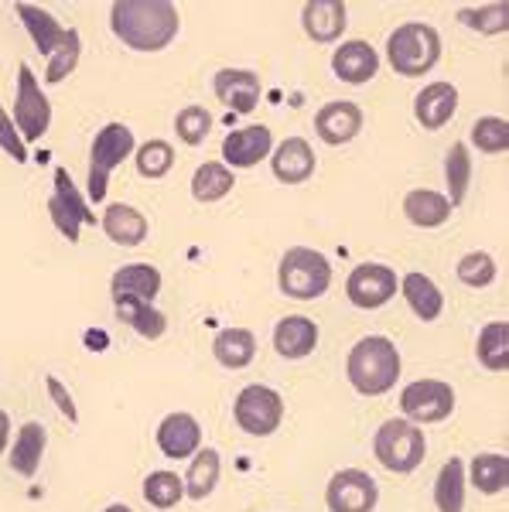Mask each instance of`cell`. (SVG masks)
Here are the masks:
<instances>
[{
	"label": "cell",
	"mask_w": 509,
	"mask_h": 512,
	"mask_svg": "<svg viewBox=\"0 0 509 512\" xmlns=\"http://www.w3.org/2000/svg\"><path fill=\"white\" fill-rule=\"evenodd\" d=\"M469 144L479 154H506L509 151V123L503 117H479L472 123Z\"/></svg>",
	"instance_id": "cell-42"
},
{
	"label": "cell",
	"mask_w": 509,
	"mask_h": 512,
	"mask_svg": "<svg viewBox=\"0 0 509 512\" xmlns=\"http://www.w3.org/2000/svg\"><path fill=\"white\" fill-rule=\"evenodd\" d=\"M441 35L434 24H424V21H407L400 28L390 31L387 38V62L397 76L404 79H424L431 76V69L441 62Z\"/></svg>",
	"instance_id": "cell-3"
},
{
	"label": "cell",
	"mask_w": 509,
	"mask_h": 512,
	"mask_svg": "<svg viewBox=\"0 0 509 512\" xmlns=\"http://www.w3.org/2000/svg\"><path fill=\"white\" fill-rule=\"evenodd\" d=\"M380 72V52L366 38L339 41L332 52V76L346 86H366Z\"/></svg>",
	"instance_id": "cell-14"
},
{
	"label": "cell",
	"mask_w": 509,
	"mask_h": 512,
	"mask_svg": "<svg viewBox=\"0 0 509 512\" xmlns=\"http://www.w3.org/2000/svg\"><path fill=\"white\" fill-rule=\"evenodd\" d=\"M141 492H144V502L151 509H175L178 502L185 499V482H182V475H175V472H151L144 478V485H141Z\"/></svg>",
	"instance_id": "cell-38"
},
{
	"label": "cell",
	"mask_w": 509,
	"mask_h": 512,
	"mask_svg": "<svg viewBox=\"0 0 509 512\" xmlns=\"http://www.w3.org/2000/svg\"><path fill=\"white\" fill-rule=\"evenodd\" d=\"M451 202L438 188H410L404 195V216L417 229H441L451 219Z\"/></svg>",
	"instance_id": "cell-25"
},
{
	"label": "cell",
	"mask_w": 509,
	"mask_h": 512,
	"mask_svg": "<svg viewBox=\"0 0 509 512\" xmlns=\"http://www.w3.org/2000/svg\"><path fill=\"white\" fill-rule=\"evenodd\" d=\"M455 274H458V280H462L465 287H472V291H482V287H489L492 280L499 277L496 256L486 253V250H472V253H465L462 260H458Z\"/></svg>",
	"instance_id": "cell-41"
},
{
	"label": "cell",
	"mask_w": 509,
	"mask_h": 512,
	"mask_svg": "<svg viewBox=\"0 0 509 512\" xmlns=\"http://www.w3.org/2000/svg\"><path fill=\"white\" fill-rule=\"evenodd\" d=\"M52 195L59 198V202L65 205V209L76 216L82 226H100V216L93 212V205H89V198L76 188V178L69 175L65 168H55V188Z\"/></svg>",
	"instance_id": "cell-39"
},
{
	"label": "cell",
	"mask_w": 509,
	"mask_h": 512,
	"mask_svg": "<svg viewBox=\"0 0 509 512\" xmlns=\"http://www.w3.org/2000/svg\"><path fill=\"white\" fill-rule=\"evenodd\" d=\"M106 342H110V338H106V335H100V332H89V345H103V349H106Z\"/></svg>",
	"instance_id": "cell-46"
},
{
	"label": "cell",
	"mask_w": 509,
	"mask_h": 512,
	"mask_svg": "<svg viewBox=\"0 0 509 512\" xmlns=\"http://www.w3.org/2000/svg\"><path fill=\"white\" fill-rule=\"evenodd\" d=\"M315 168H318L315 147L305 137H287L270 151V171H274V178L281 185H305L315 175Z\"/></svg>",
	"instance_id": "cell-17"
},
{
	"label": "cell",
	"mask_w": 509,
	"mask_h": 512,
	"mask_svg": "<svg viewBox=\"0 0 509 512\" xmlns=\"http://www.w3.org/2000/svg\"><path fill=\"white\" fill-rule=\"evenodd\" d=\"M274 151V134L267 123H250L223 140V164L229 171H250L257 164H264Z\"/></svg>",
	"instance_id": "cell-12"
},
{
	"label": "cell",
	"mask_w": 509,
	"mask_h": 512,
	"mask_svg": "<svg viewBox=\"0 0 509 512\" xmlns=\"http://www.w3.org/2000/svg\"><path fill=\"white\" fill-rule=\"evenodd\" d=\"M397 287H400L397 270L387 267V263L366 260V263H359L356 270H349L346 297L352 308L376 311V308H387L393 297H397Z\"/></svg>",
	"instance_id": "cell-10"
},
{
	"label": "cell",
	"mask_w": 509,
	"mask_h": 512,
	"mask_svg": "<svg viewBox=\"0 0 509 512\" xmlns=\"http://www.w3.org/2000/svg\"><path fill=\"white\" fill-rule=\"evenodd\" d=\"M373 454L387 472L393 475H414L424 465L428 454V437L417 424L404 417H390L376 427L373 434Z\"/></svg>",
	"instance_id": "cell-6"
},
{
	"label": "cell",
	"mask_w": 509,
	"mask_h": 512,
	"mask_svg": "<svg viewBox=\"0 0 509 512\" xmlns=\"http://www.w3.org/2000/svg\"><path fill=\"white\" fill-rule=\"evenodd\" d=\"M192 198L199 205H216L236 188V171H229L223 161H205L192 175Z\"/></svg>",
	"instance_id": "cell-29"
},
{
	"label": "cell",
	"mask_w": 509,
	"mask_h": 512,
	"mask_svg": "<svg viewBox=\"0 0 509 512\" xmlns=\"http://www.w3.org/2000/svg\"><path fill=\"white\" fill-rule=\"evenodd\" d=\"M458 110V86L455 82H428V86L421 89V93L414 96V120L421 123L424 130H441L448 127L451 117H455Z\"/></svg>",
	"instance_id": "cell-19"
},
{
	"label": "cell",
	"mask_w": 509,
	"mask_h": 512,
	"mask_svg": "<svg viewBox=\"0 0 509 512\" xmlns=\"http://www.w3.org/2000/svg\"><path fill=\"white\" fill-rule=\"evenodd\" d=\"M0 151L18 164L28 161V144H24V137L18 134V127H14L11 113H7L4 106H0Z\"/></svg>",
	"instance_id": "cell-43"
},
{
	"label": "cell",
	"mask_w": 509,
	"mask_h": 512,
	"mask_svg": "<svg viewBox=\"0 0 509 512\" xmlns=\"http://www.w3.org/2000/svg\"><path fill=\"white\" fill-rule=\"evenodd\" d=\"M445 185H448L445 198L451 202V209H458V205L469 198V188H472V151L462 140H455L445 154Z\"/></svg>",
	"instance_id": "cell-33"
},
{
	"label": "cell",
	"mask_w": 509,
	"mask_h": 512,
	"mask_svg": "<svg viewBox=\"0 0 509 512\" xmlns=\"http://www.w3.org/2000/svg\"><path fill=\"white\" fill-rule=\"evenodd\" d=\"M400 410L410 424H445L455 414V390L445 379H414L400 393Z\"/></svg>",
	"instance_id": "cell-9"
},
{
	"label": "cell",
	"mask_w": 509,
	"mask_h": 512,
	"mask_svg": "<svg viewBox=\"0 0 509 512\" xmlns=\"http://www.w3.org/2000/svg\"><path fill=\"white\" fill-rule=\"evenodd\" d=\"M301 28L315 45H339L349 28L346 0H308L301 7Z\"/></svg>",
	"instance_id": "cell-13"
},
{
	"label": "cell",
	"mask_w": 509,
	"mask_h": 512,
	"mask_svg": "<svg viewBox=\"0 0 509 512\" xmlns=\"http://www.w3.org/2000/svg\"><path fill=\"white\" fill-rule=\"evenodd\" d=\"M363 123H366L363 110L352 99H332V103H325L315 113V134L328 147H342L363 134Z\"/></svg>",
	"instance_id": "cell-15"
},
{
	"label": "cell",
	"mask_w": 509,
	"mask_h": 512,
	"mask_svg": "<svg viewBox=\"0 0 509 512\" xmlns=\"http://www.w3.org/2000/svg\"><path fill=\"white\" fill-rule=\"evenodd\" d=\"M100 226H103V233L110 236V243H117V246H141L147 233H151V222H147L144 212L127 202L106 205Z\"/></svg>",
	"instance_id": "cell-22"
},
{
	"label": "cell",
	"mask_w": 509,
	"mask_h": 512,
	"mask_svg": "<svg viewBox=\"0 0 509 512\" xmlns=\"http://www.w3.org/2000/svg\"><path fill=\"white\" fill-rule=\"evenodd\" d=\"M465 461L448 458L434 478V506L438 512H465Z\"/></svg>",
	"instance_id": "cell-34"
},
{
	"label": "cell",
	"mask_w": 509,
	"mask_h": 512,
	"mask_svg": "<svg viewBox=\"0 0 509 512\" xmlns=\"http://www.w3.org/2000/svg\"><path fill=\"white\" fill-rule=\"evenodd\" d=\"M397 291H404L407 308L414 311V318L424 321V325L438 321L441 311H445V294H441V287L434 284L428 274H421V270H410V274H404Z\"/></svg>",
	"instance_id": "cell-24"
},
{
	"label": "cell",
	"mask_w": 509,
	"mask_h": 512,
	"mask_svg": "<svg viewBox=\"0 0 509 512\" xmlns=\"http://www.w3.org/2000/svg\"><path fill=\"white\" fill-rule=\"evenodd\" d=\"M212 355L223 369H250L253 359H257V335L250 328H223L216 338H212Z\"/></svg>",
	"instance_id": "cell-26"
},
{
	"label": "cell",
	"mask_w": 509,
	"mask_h": 512,
	"mask_svg": "<svg viewBox=\"0 0 509 512\" xmlns=\"http://www.w3.org/2000/svg\"><path fill=\"white\" fill-rule=\"evenodd\" d=\"M212 93L233 113H253L264 96V82L253 69H219L212 76Z\"/></svg>",
	"instance_id": "cell-16"
},
{
	"label": "cell",
	"mask_w": 509,
	"mask_h": 512,
	"mask_svg": "<svg viewBox=\"0 0 509 512\" xmlns=\"http://www.w3.org/2000/svg\"><path fill=\"white\" fill-rule=\"evenodd\" d=\"M11 417L4 414V410H0V454L7 451V444H11Z\"/></svg>",
	"instance_id": "cell-45"
},
{
	"label": "cell",
	"mask_w": 509,
	"mask_h": 512,
	"mask_svg": "<svg viewBox=\"0 0 509 512\" xmlns=\"http://www.w3.org/2000/svg\"><path fill=\"white\" fill-rule=\"evenodd\" d=\"M14 14H18V21L24 24L28 38L35 41L38 52L48 59V55L59 48V41L65 35V28L55 21V14H48L45 7H38V4H14Z\"/></svg>",
	"instance_id": "cell-28"
},
{
	"label": "cell",
	"mask_w": 509,
	"mask_h": 512,
	"mask_svg": "<svg viewBox=\"0 0 509 512\" xmlns=\"http://www.w3.org/2000/svg\"><path fill=\"white\" fill-rule=\"evenodd\" d=\"M113 311H117V318L123 325H130L137 335L147 338V342H158V338L168 332V318L161 315L154 304L147 301H130V297H117L113 301Z\"/></svg>",
	"instance_id": "cell-31"
},
{
	"label": "cell",
	"mask_w": 509,
	"mask_h": 512,
	"mask_svg": "<svg viewBox=\"0 0 509 512\" xmlns=\"http://www.w3.org/2000/svg\"><path fill=\"white\" fill-rule=\"evenodd\" d=\"M277 287L294 301H318L332 287V263L311 246H291L277 263Z\"/></svg>",
	"instance_id": "cell-5"
},
{
	"label": "cell",
	"mask_w": 509,
	"mask_h": 512,
	"mask_svg": "<svg viewBox=\"0 0 509 512\" xmlns=\"http://www.w3.org/2000/svg\"><path fill=\"white\" fill-rule=\"evenodd\" d=\"M158 291H161V270L154 267V263H123L110 277L113 301H117V297H130V301L154 304Z\"/></svg>",
	"instance_id": "cell-21"
},
{
	"label": "cell",
	"mask_w": 509,
	"mask_h": 512,
	"mask_svg": "<svg viewBox=\"0 0 509 512\" xmlns=\"http://www.w3.org/2000/svg\"><path fill=\"white\" fill-rule=\"evenodd\" d=\"M134 164H137V175L141 178L161 181L171 175V168H175V147L161 137L144 140V144H137V151H134Z\"/></svg>",
	"instance_id": "cell-37"
},
{
	"label": "cell",
	"mask_w": 509,
	"mask_h": 512,
	"mask_svg": "<svg viewBox=\"0 0 509 512\" xmlns=\"http://www.w3.org/2000/svg\"><path fill=\"white\" fill-rule=\"evenodd\" d=\"M110 31L130 52H164L182 31V14L171 0H117L110 7Z\"/></svg>",
	"instance_id": "cell-1"
},
{
	"label": "cell",
	"mask_w": 509,
	"mask_h": 512,
	"mask_svg": "<svg viewBox=\"0 0 509 512\" xmlns=\"http://www.w3.org/2000/svg\"><path fill=\"white\" fill-rule=\"evenodd\" d=\"M212 123H216V120H212L209 106L192 103V106H182V110H178L175 134H178V140H182L185 147H202L205 137L212 134Z\"/></svg>",
	"instance_id": "cell-40"
},
{
	"label": "cell",
	"mask_w": 509,
	"mask_h": 512,
	"mask_svg": "<svg viewBox=\"0 0 509 512\" xmlns=\"http://www.w3.org/2000/svg\"><path fill=\"white\" fill-rule=\"evenodd\" d=\"M134 151H137V137L127 123H106V127L96 130L93 144H89V175H86L89 202H103L106 192H110V175Z\"/></svg>",
	"instance_id": "cell-4"
},
{
	"label": "cell",
	"mask_w": 509,
	"mask_h": 512,
	"mask_svg": "<svg viewBox=\"0 0 509 512\" xmlns=\"http://www.w3.org/2000/svg\"><path fill=\"white\" fill-rule=\"evenodd\" d=\"M465 478L479 489L482 495H499L509 485V458L503 451H482L469 461Z\"/></svg>",
	"instance_id": "cell-32"
},
{
	"label": "cell",
	"mask_w": 509,
	"mask_h": 512,
	"mask_svg": "<svg viewBox=\"0 0 509 512\" xmlns=\"http://www.w3.org/2000/svg\"><path fill=\"white\" fill-rule=\"evenodd\" d=\"M376 502H380V489L363 468H342L325 485L328 512H373Z\"/></svg>",
	"instance_id": "cell-11"
},
{
	"label": "cell",
	"mask_w": 509,
	"mask_h": 512,
	"mask_svg": "<svg viewBox=\"0 0 509 512\" xmlns=\"http://www.w3.org/2000/svg\"><path fill=\"white\" fill-rule=\"evenodd\" d=\"M79 59H82V35L76 28H65V35L59 41L52 55L45 59V82L48 86H59L79 69Z\"/></svg>",
	"instance_id": "cell-36"
},
{
	"label": "cell",
	"mask_w": 509,
	"mask_h": 512,
	"mask_svg": "<svg viewBox=\"0 0 509 512\" xmlns=\"http://www.w3.org/2000/svg\"><path fill=\"white\" fill-rule=\"evenodd\" d=\"M233 420L240 424V431L250 437L277 434V427L284 424V396L277 393L274 386H264V383L243 386L233 403Z\"/></svg>",
	"instance_id": "cell-8"
},
{
	"label": "cell",
	"mask_w": 509,
	"mask_h": 512,
	"mask_svg": "<svg viewBox=\"0 0 509 512\" xmlns=\"http://www.w3.org/2000/svg\"><path fill=\"white\" fill-rule=\"evenodd\" d=\"M103 512H134L130 506H123V502H113V506H106Z\"/></svg>",
	"instance_id": "cell-47"
},
{
	"label": "cell",
	"mask_w": 509,
	"mask_h": 512,
	"mask_svg": "<svg viewBox=\"0 0 509 512\" xmlns=\"http://www.w3.org/2000/svg\"><path fill=\"white\" fill-rule=\"evenodd\" d=\"M318 325L308 315H284L274 325V349L287 362H301L318 349Z\"/></svg>",
	"instance_id": "cell-20"
},
{
	"label": "cell",
	"mask_w": 509,
	"mask_h": 512,
	"mask_svg": "<svg viewBox=\"0 0 509 512\" xmlns=\"http://www.w3.org/2000/svg\"><path fill=\"white\" fill-rule=\"evenodd\" d=\"M45 390L52 396V403L59 407V414L69 420V424H79V407H76V396L65 390V383L59 376H45Z\"/></svg>",
	"instance_id": "cell-44"
},
{
	"label": "cell",
	"mask_w": 509,
	"mask_h": 512,
	"mask_svg": "<svg viewBox=\"0 0 509 512\" xmlns=\"http://www.w3.org/2000/svg\"><path fill=\"white\" fill-rule=\"evenodd\" d=\"M475 359L486 373H506L509 369V321H489L475 338Z\"/></svg>",
	"instance_id": "cell-30"
},
{
	"label": "cell",
	"mask_w": 509,
	"mask_h": 512,
	"mask_svg": "<svg viewBox=\"0 0 509 512\" xmlns=\"http://www.w3.org/2000/svg\"><path fill=\"white\" fill-rule=\"evenodd\" d=\"M404 359L397 342L387 335H366L349 349L346 379L359 396H383L400 383Z\"/></svg>",
	"instance_id": "cell-2"
},
{
	"label": "cell",
	"mask_w": 509,
	"mask_h": 512,
	"mask_svg": "<svg viewBox=\"0 0 509 512\" xmlns=\"http://www.w3.org/2000/svg\"><path fill=\"white\" fill-rule=\"evenodd\" d=\"M11 120L18 127V134L24 137V144H35L48 134L52 127V103H48L41 79L31 72L28 62L18 65V89H14V110Z\"/></svg>",
	"instance_id": "cell-7"
},
{
	"label": "cell",
	"mask_w": 509,
	"mask_h": 512,
	"mask_svg": "<svg viewBox=\"0 0 509 512\" xmlns=\"http://www.w3.org/2000/svg\"><path fill=\"white\" fill-rule=\"evenodd\" d=\"M219 478H223V458H219L216 448H199L192 454V465H188L185 482V499L202 502L216 492Z\"/></svg>",
	"instance_id": "cell-27"
},
{
	"label": "cell",
	"mask_w": 509,
	"mask_h": 512,
	"mask_svg": "<svg viewBox=\"0 0 509 512\" xmlns=\"http://www.w3.org/2000/svg\"><path fill=\"white\" fill-rule=\"evenodd\" d=\"M11 448V472L21 475V478H35L41 461H45V448H48V434L45 427L38 424V420H28V424H21V431L14 434V441L7 444Z\"/></svg>",
	"instance_id": "cell-23"
},
{
	"label": "cell",
	"mask_w": 509,
	"mask_h": 512,
	"mask_svg": "<svg viewBox=\"0 0 509 512\" xmlns=\"http://www.w3.org/2000/svg\"><path fill=\"white\" fill-rule=\"evenodd\" d=\"M458 24H465L475 35H506L509 31V4L506 0H492V4H475V7H462L458 11Z\"/></svg>",
	"instance_id": "cell-35"
},
{
	"label": "cell",
	"mask_w": 509,
	"mask_h": 512,
	"mask_svg": "<svg viewBox=\"0 0 509 512\" xmlns=\"http://www.w3.org/2000/svg\"><path fill=\"white\" fill-rule=\"evenodd\" d=\"M154 441H158V448H161L164 458L185 461V458H192V454L202 448V424L192 414H182V410H175V414H168L158 424V431H154Z\"/></svg>",
	"instance_id": "cell-18"
}]
</instances>
